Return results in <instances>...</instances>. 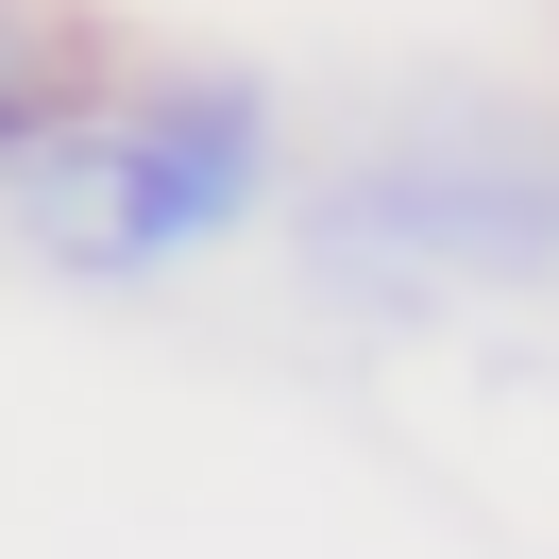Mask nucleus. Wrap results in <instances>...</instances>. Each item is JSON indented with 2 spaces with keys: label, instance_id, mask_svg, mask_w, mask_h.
<instances>
[{
  "label": "nucleus",
  "instance_id": "3",
  "mask_svg": "<svg viewBox=\"0 0 559 559\" xmlns=\"http://www.w3.org/2000/svg\"><path fill=\"white\" fill-rule=\"evenodd\" d=\"M69 103H85V35L35 17V0H0V153H35Z\"/></svg>",
  "mask_w": 559,
  "mask_h": 559
},
{
  "label": "nucleus",
  "instance_id": "2",
  "mask_svg": "<svg viewBox=\"0 0 559 559\" xmlns=\"http://www.w3.org/2000/svg\"><path fill=\"white\" fill-rule=\"evenodd\" d=\"M322 254H424V272H543L559 254V170L525 153H390L322 204Z\"/></svg>",
  "mask_w": 559,
  "mask_h": 559
},
{
  "label": "nucleus",
  "instance_id": "1",
  "mask_svg": "<svg viewBox=\"0 0 559 559\" xmlns=\"http://www.w3.org/2000/svg\"><path fill=\"white\" fill-rule=\"evenodd\" d=\"M254 204V103H170L119 136H35L17 153V221L85 272H153V254L221 238Z\"/></svg>",
  "mask_w": 559,
  "mask_h": 559
}]
</instances>
